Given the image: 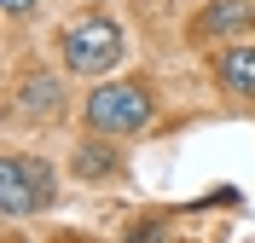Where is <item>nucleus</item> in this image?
I'll list each match as a JSON object with an SVG mask.
<instances>
[{
    "mask_svg": "<svg viewBox=\"0 0 255 243\" xmlns=\"http://www.w3.org/2000/svg\"><path fill=\"white\" fill-rule=\"evenodd\" d=\"M52 197H58V179H52L47 162L23 157V151H6V162H0V209H6V220H23V214L47 209Z\"/></svg>",
    "mask_w": 255,
    "mask_h": 243,
    "instance_id": "3",
    "label": "nucleus"
},
{
    "mask_svg": "<svg viewBox=\"0 0 255 243\" xmlns=\"http://www.w3.org/2000/svg\"><path fill=\"white\" fill-rule=\"evenodd\" d=\"M64 243H76V238H64Z\"/></svg>",
    "mask_w": 255,
    "mask_h": 243,
    "instance_id": "10",
    "label": "nucleus"
},
{
    "mask_svg": "<svg viewBox=\"0 0 255 243\" xmlns=\"http://www.w3.org/2000/svg\"><path fill=\"white\" fill-rule=\"evenodd\" d=\"M122 243H162V220H133Z\"/></svg>",
    "mask_w": 255,
    "mask_h": 243,
    "instance_id": "8",
    "label": "nucleus"
},
{
    "mask_svg": "<svg viewBox=\"0 0 255 243\" xmlns=\"http://www.w3.org/2000/svg\"><path fill=\"white\" fill-rule=\"evenodd\" d=\"M215 81L238 98H255V47H226L215 58Z\"/></svg>",
    "mask_w": 255,
    "mask_h": 243,
    "instance_id": "6",
    "label": "nucleus"
},
{
    "mask_svg": "<svg viewBox=\"0 0 255 243\" xmlns=\"http://www.w3.org/2000/svg\"><path fill=\"white\" fill-rule=\"evenodd\" d=\"M58 110H64V81L52 70H29L12 87V116L17 122H52Z\"/></svg>",
    "mask_w": 255,
    "mask_h": 243,
    "instance_id": "4",
    "label": "nucleus"
},
{
    "mask_svg": "<svg viewBox=\"0 0 255 243\" xmlns=\"http://www.w3.org/2000/svg\"><path fill=\"white\" fill-rule=\"evenodd\" d=\"M81 179H111V174H122V162H116V151L111 145H99V139H81L76 145V162H70Z\"/></svg>",
    "mask_w": 255,
    "mask_h": 243,
    "instance_id": "7",
    "label": "nucleus"
},
{
    "mask_svg": "<svg viewBox=\"0 0 255 243\" xmlns=\"http://www.w3.org/2000/svg\"><path fill=\"white\" fill-rule=\"evenodd\" d=\"M87 128L105 139H128V133L151 128V93L133 81H105L87 93Z\"/></svg>",
    "mask_w": 255,
    "mask_h": 243,
    "instance_id": "2",
    "label": "nucleus"
},
{
    "mask_svg": "<svg viewBox=\"0 0 255 243\" xmlns=\"http://www.w3.org/2000/svg\"><path fill=\"white\" fill-rule=\"evenodd\" d=\"M0 6H6V17H29L41 0H0Z\"/></svg>",
    "mask_w": 255,
    "mask_h": 243,
    "instance_id": "9",
    "label": "nucleus"
},
{
    "mask_svg": "<svg viewBox=\"0 0 255 243\" xmlns=\"http://www.w3.org/2000/svg\"><path fill=\"white\" fill-rule=\"evenodd\" d=\"M58 52L76 76H105V70L122 64V23L105 12H87L58 35Z\"/></svg>",
    "mask_w": 255,
    "mask_h": 243,
    "instance_id": "1",
    "label": "nucleus"
},
{
    "mask_svg": "<svg viewBox=\"0 0 255 243\" xmlns=\"http://www.w3.org/2000/svg\"><path fill=\"white\" fill-rule=\"evenodd\" d=\"M255 23V6L250 0H209L203 12H197V35H209V41H221V35H238Z\"/></svg>",
    "mask_w": 255,
    "mask_h": 243,
    "instance_id": "5",
    "label": "nucleus"
}]
</instances>
